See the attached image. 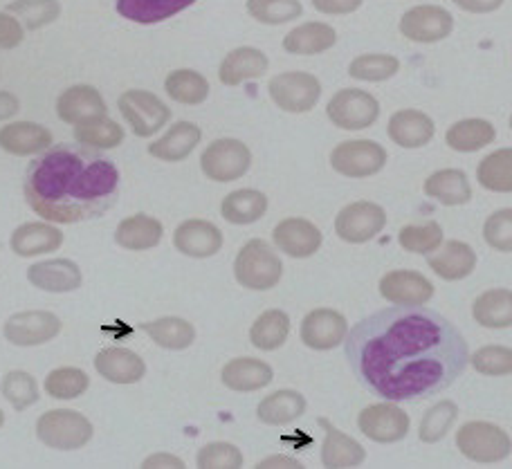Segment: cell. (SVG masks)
I'll list each match as a JSON object with an SVG mask.
<instances>
[{
    "instance_id": "6da1fadb",
    "label": "cell",
    "mask_w": 512,
    "mask_h": 469,
    "mask_svg": "<svg viewBox=\"0 0 512 469\" xmlns=\"http://www.w3.org/2000/svg\"><path fill=\"white\" fill-rule=\"evenodd\" d=\"M346 360L360 384L391 402L443 393L470 362L461 330L436 310L391 306L362 319L346 335Z\"/></svg>"
},
{
    "instance_id": "7a4b0ae2",
    "label": "cell",
    "mask_w": 512,
    "mask_h": 469,
    "mask_svg": "<svg viewBox=\"0 0 512 469\" xmlns=\"http://www.w3.org/2000/svg\"><path fill=\"white\" fill-rule=\"evenodd\" d=\"M120 171L86 146H54L25 176V200L48 223L72 225L113 205Z\"/></svg>"
},
{
    "instance_id": "3957f363",
    "label": "cell",
    "mask_w": 512,
    "mask_h": 469,
    "mask_svg": "<svg viewBox=\"0 0 512 469\" xmlns=\"http://www.w3.org/2000/svg\"><path fill=\"white\" fill-rule=\"evenodd\" d=\"M281 274L283 263L279 254L261 238H252V241L245 243L234 261V277L239 285L248 290H270L281 281Z\"/></svg>"
},
{
    "instance_id": "277c9868",
    "label": "cell",
    "mask_w": 512,
    "mask_h": 469,
    "mask_svg": "<svg viewBox=\"0 0 512 469\" xmlns=\"http://www.w3.org/2000/svg\"><path fill=\"white\" fill-rule=\"evenodd\" d=\"M36 436L43 445L59 452H75L86 447L93 438V425L84 413L72 409L45 411L36 422Z\"/></svg>"
},
{
    "instance_id": "5b68a950",
    "label": "cell",
    "mask_w": 512,
    "mask_h": 469,
    "mask_svg": "<svg viewBox=\"0 0 512 469\" xmlns=\"http://www.w3.org/2000/svg\"><path fill=\"white\" fill-rule=\"evenodd\" d=\"M456 447L474 463H501L510 456V436L492 422L474 420L456 431Z\"/></svg>"
},
{
    "instance_id": "8992f818",
    "label": "cell",
    "mask_w": 512,
    "mask_h": 469,
    "mask_svg": "<svg viewBox=\"0 0 512 469\" xmlns=\"http://www.w3.org/2000/svg\"><path fill=\"white\" fill-rule=\"evenodd\" d=\"M252 167V151L248 144L232 137L214 140L200 155V169L214 182L241 180Z\"/></svg>"
},
{
    "instance_id": "52a82bcc",
    "label": "cell",
    "mask_w": 512,
    "mask_h": 469,
    "mask_svg": "<svg viewBox=\"0 0 512 469\" xmlns=\"http://www.w3.org/2000/svg\"><path fill=\"white\" fill-rule=\"evenodd\" d=\"M122 117L137 137H151L162 131L171 119V110L164 101L149 90H126L117 101Z\"/></svg>"
},
{
    "instance_id": "ba28073f",
    "label": "cell",
    "mask_w": 512,
    "mask_h": 469,
    "mask_svg": "<svg viewBox=\"0 0 512 469\" xmlns=\"http://www.w3.org/2000/svg\"><path fill=\"white\" fill-rule=\"evenodd\" d=\"M326 115L337 128L344 131H364L378 122L380 104L367 90L344 88L328 101Z\"/></svg>"
},
{
    "instance_id": "9c48e42d",
    "label": "cell",
    "mask_w": 512,
    "mask_h": 469,
    "mask_svg": "<svg viewBox=\"0 0 512 469\" xmlns=\"http://www.w3.org/2000/svg\"><path fill=\"white\" fill-rule=\"evenodd\" d=\"M268 93L286 113H308L322 97V84L310 72H281L270 79Z\"/></svg>"
},
{
    "instance_id": "30bf717a",
    "label": "cell",
    "mask_w": 512,
    "mask_h": 469,
    "mask_svg": "<svg viewBox=\"0 0 512 469\" xmlns=\"http://www.w3.org/2000/svg\"><path fill=\"white\" fill-rule=\"evenodd\" d=\"M387 164V151L373 140H349L337 144L331 153V167L344 178H371Z\"/></svg>"
},
{
    "instance_id": "8fae6325",
    "label": "cell",
    "mask_w": 512,
    "mask_h": 469,
    "mask_svg": "<svg viewBox=\"0 0 512 469\" xmlns=\"http://www.w3.org/2000/svg\"><path fill=\"white\" fill-rule=\"evenodd\" d=\"M384 225H387V211L378 202L360 200L346 205L335 218V234L344 243H369L376 238Z\"/></svg>"
},
{
    "instance_id": "7c38bea8",
    "label": "cell",
    "mask_w": 512,
    "mask_h": 469,
    "mask_svg": "<svg viewBox=\"0 0 512 469\" xmlns=\"http://www.w3.org/2000/svg\"><path fill=\"white\" fill-rule=\"evenodd\" d=\"M3 333L14 346H41L61 333V319L48 310H25L5 321Z\"/></svg>"
},
{
    "instance_id": "4fadbf2b",
    "label": "cell",
    "mask_w": 512,
    "mask_h": 469,
    "mask_svg": "<svg viewBox=\"0 0 512 469\" xmlns=\"http://www.w3.org/2000/svg\"><path fill=\"white\" fill-rule=\"evenodd\" d=\"M358 427L373 443L391 445L409 434V416L398 404H371L358 416Z\"/></svg>"
},
{
    "instance_id": "5bb4252c",
    "label": "cell",
    "mask_w": 512,
    "mask_h": 469,
    "mask_svg": "<svg viewBox=\"0 0 512 469\" xmlns=\"http://www.w3.org/2000/svg\"><path fill=\"white\" fill-rule=\"evenodd\" d=\"M454 30V16L445 7L418 5L400 18V32L409 41L438 43Z\"/></svg>"
},
{
    "instance_id": "9a60e30c",
    "label": "cell",
    "mask_w": 512,
    "mask_h": 469,
    "mask_svg": "<svg viewBox=\"0 0 512 469\" xmlns=\"http://www.w3.org/2000/svg\"><path fill=\"white\" fill-rule=\"evenodd\" d=\"M346 335H349L346 317L331 308H317L301 321V342L313 351H331L342 346Z\"/></svg>"
},
{
    "instance_id": "2e32d148",
    "label": "cell",
    "mask_w": 512,
    "mask_h": 469,
    "mask_svg": "<svg viewBox=\"0 0 512 469\" xmlns=\"http://www.w3.org/2000/svg\"><path fill=\"white\" fill-rule=\"evenodd\" d=\"M173 245L189 259H209L221 252L223 232L203 218H189L173 232Z\"/></svg>"
},
{
    "instance_id": "e0dca14e",
    "label": "cell",
    "mask_w": 512,
    "mask_h": 469,
    "mask_svg": "<svg viewBox=\"0 0 512 469\" xmlns=\"http://www.w3.org/2000/svg\"><path fill=\"white\" fill-rule=\"evenodd\" d=\"M274 245L279 247L283 254L292 256V259H308L319 252L324 243V236L319 229L306 218H286L274 227L272 232Z\"/></svg>"
},
{
    "instance_id": "ac0fdd59",
    "label": "cell",
    "mask_w": 512,
    "mask_h": 469,
    "mask_svg": "<svg viewBox=\"0 0 512 469\" xmlns=\"http://www.w3.org/2000/svg\"><path fill=\"white\" fill-rule=\"evenodd\" d=\"M380 294L393 306H425L434 297V285L420 272L396 270L384 274Z\"/></svg>"
},
{
    "instance_id": "d6986e66",
    "label": "cell",
    "mask_w": 512,
    "mask_h": 469,
    "mask_svg": "<svg viewBox=\"0 0 512 469\" xmlns=\"http://www.w3.org/2000/svg\"><path fill=\"white\" fill-rule=\"evenodd\" d=\"M57 115L66 124H84L88 119L106 115V101L95 86H72L63 90L57 99Z\"/></svg>"
},
{
    "instance_id": "ffe728a7",
    "label": "cell",
    "mask_w": 512,
    "mask_h": 469,
    "mask_svg": "<svg viewBox=\"0 0 512 469\" xmlns=\"http://www.w3.org/2000/svg\"><path fill=\"white\" fill-rule=\"evenodd\" d=\"M389 137L400 149H423L436 133L434 119L414 108H405L393 113L389 119Z\"/></svg>"
},
{
    "instance_id": "44dd1931",
    "label": "cell",
    "mask_w": 512,
    "mask_h": 469,
    "mask_svg": "<svg viewBox=\"0 0 512 469\" xmlns=\"http://www.w3.org/2000/svg\"><path fill=\"white\" fill-rule=\"evenodd\" d=\"M27 279L43 292H75L81 288V270L75 261L70 259H52L34 263L27 268Z\"/></svg>"
},
{
    "instance_id": "7402d4cb",
    "label": "cell",
    "mask_w": 512,
    "mask_h": 469,
    "mask_svg": "<svg viewBox=\"0 0 512 469\" xmlns=\"http://www.w3.org/2000/svg\"><path fill=\"white\" fill-rule=\"evenodd\" d=\"M95 369L104 380L113 384H137L146 375V364L131 348L113 346L99 351L95 357Z\"/></svg>"
},
{
    "instance_id": "603a6c76",
    "label": "cell",
    "mask_w": 512,
    "mask_h": 469,
    "mask_svg": "<svg viewBox=\"0 0 512 469\" xmlns=\"http://www.w3.org/2000/svg\"><path fill=\"white\" fill-rule=\"evenodd\" d=\"M317 425L326 431V440L322 445V465L328 469H346L358 467L367 458L364 447L351 436L342 434L340 429L333 427L328 418H317Z\"/></svg>"
},
{
    "instance_id": "cb8c5ba5",
    "label": "cell",
    "mask_w": 512,
    "mask_h": 469,
    "mask_svg": "<svg viewBox=\"0 0 512 469\" xmlns=\"http://www.w3.org/2000/svg\"><path fill=\"white\" fill-rule=\"evenodd\" d=\"M52 146V133L50 128L34 122H12L0 128V149L21 155H36L48 151Z\"/></svg>"
},
{
    "instance_id": "d4e9b609",
    "label": "cell",
    "mask_w": 512,
    "mask_h": 469,
    "mask_svg": "<svg viewBox=\"0 0 512 469\" xmlns=\"http://www.w3.org/2000/svg\"><path fill=\"white\" fill-rule=\"evenodd\" d=\"M200 140H203V131L194 122H178L160 140L149 144V155L162 162H182L196 151Z\"/></svg>"
},
{
    "instance_id": "484cf974",
    "label": "cell",
    "mask_w": 512,
    "mask_h": 469,
    "mask_svg": "<svg viewBox=\"0 0 512 469\" xmlns=\"http://www.w3.org/2000/svg\"><path fill=\"white\" fill-rule=\"evenodd\" d=\"M9 245H12L14 254L30 259V256L57 252L63 245V232L54 227V223H25L14 229Z\"/></svg>"
},
{
    "instance_id": "4316f807",
    "label": "cell",
    "mask_w": 512,
    "mask_h": 469,
    "mask_svg": "<svg viewBox=\"0 0 512 469\" xmlns=\"http://www.w3.org/2000/svg\"><path fill=\"white\" fill-rule=\"evenodd\" d=\"M272 366L263 360H254V357H236V360L227 362L221 371V380L236 393H252L261 391L272 382Z\"/></svg>"
},
{
    "instance_id": "83f0119b",
    "label": "cell",
    "mask_w": 512,
    "mask_h": 469,
    "mask_svg": "<svg viewBox=\"0 0 512 469\" xmlns=\"http://www.w3.org/2000/svg\"><path fill=\"white\" fill-rule=\"evenodd\" d=\"M270 68V61L259 48H236L223 59L218 79L225 86H241L243 81L261 79Z\"/></svg>"
},
{
    "instance_id": "f1b7e54d",
    "label": "cell",
    "mask_w": 512,
    "mask_h": 469,
    "mask_svg": "<svg viewBox=\"0 0 512 469\" xmlns=\"http://www.w3.org/2000/svg\"><path fill=\"white\" fill-rule=\"evenodd\" d=\"M164 227L158 218L135 214L131 218H124L115 229V243L124 247L128 252H144L153 250L162 243Z\"/></svg>"
},
{
    "instance_id": "f546056e",
    "label": "cell",
    "mask_w": 512,
    "mask_h": 469,
    "mask_svg": "<svg viewBox=\"0 0 512 469\" xmlns=\"http://www.w3.org/2000/svg\"><path fill=\"white\" fill-rule=\"evenodd\" d=\"M429 268L445 281H461L470 277L477 268V254L463 241H450L441 247V252L429 256Z\"/></svg>"
},
{
    "instance_id": "4dcf8cb0",
    "label": "cell",
    "mask_w": 512,
    "mask_h": 469,
    "mask_svg": "<svg viewBox=\"0 0 512 469\" xmlns=\"http://www.w3.org/2000/svg\"><path fill=\"white\" fill-rule=\"evenodd\" d=\"M306 407V398L299 391L281 389L259 402V407H256V418H259L263 425L283 427L304 416Z\"/></svg>"
},
{
    "instance_id": "1f68e13d",
    "label": "cell",
    "mask_w": 512,
    "mask_h": 469,
    "mask_svg": "<svg viewBox=\"0 0 512 469\" xmlns=\"http://www.w3.org/2000/svg\"><path fill=\"white\" fill-rule=\"evenodd\" d=\"M337 43V32L326 23H304L295 27V30L286 34L283 39V50L288 54H297V57H313V54H322L331 50Z\"/></svg>"
},
{
    "instance_id": "d6a6232c",
    "label": "cell",
    "mask_w": 512,
    "mask_h": 469,
    "mask_svg": "<svg viewBox=\"0 0 512 469\" xmlns=\"http://www.w3.org/2000/svg\"><path fill=\"white\" fill-rule=\"evenodd\" d=\"M425 193L445 207H461L472 200L470 180L461 169H441L425 180Z\"/></svg>"
},
{
    "instance_id": "836d02e7",
    "label": "cell",
    "mask_w": 512,
    "mask_h": 469,
    "mask_svg": "<svg viewBox=\"0 0 512 469\" xmlns=\"http://www.w3.org/2000/svg\"><path fill=\"white\" fill-rule=\"evenodd\" d=\"M194 3L196 0H117V12L131 23L153 25L185 12Z\"/></svg>"
},
{
    "instance_id": "e575fe53",
    "label": "cell",
    "mask_w": 512,
    "mask_h": 469,
    "mask_svg": "<svg viewBox=\"0 0 512 469\" xmlns=\"http://www.w3.org/2000/svg\"><path fill=\"white\" fill-rule=\"evenodd\" d=\"M268 205L270 202L265 193L256 189H239L227 193L221 205V216L230 225H252L265 216Z\"/></svg>"
},
{
    "instance_id": "d590c367",
    "label": "cell",
    "mask_w": 512,
    "mask_h": 469,
    "mask_svg": "<svg viewBox=\"0 0 512 469\" xmlns=\"http://www.w3.org/2000/svg\"><path fill=\"white\" fill-rule=\"evenodd\" d=\"M497 131L486 119H461L445 135V142L452 151L459 153H477L495 142Z\"/></svg>"
},
{
    "instance_id": "8d00e7d4",
    "label": "cell",
    "mask_w": 512,
    "mask_h": 469,
    "mask_svg": "<svg viewBox=\"0 0 512 469\" xmlns=\"http://www.w3.org/2000/svg\"><path fill=\"white\" fill-rule=\"evenodd\" d=\"M142 330L149 335L160 348L167 351H185L196 339V328L187 319L180 317H162L155 321H146Z\"/></svg>"
},
{
    "instance_id": "74e56055",
    "label": "cell",
    "mask_w": 512,
    "mask_h": 469,
    "mask_svg": "<svg viewBox=\"0 0 512 469\" xmlns=\"http://www.w3.org/2000/svg\"><path fill=\"white\" fill-rule=\"evenodd\" d=\"M472 317L486 328H510L512 326V292L508 288H495L483 292L474 301Z\"/></svg>"
},
{
    "instance_id": "f35d334b",
    "label": "cell",
    "mask_w": 512,
    "mask_h": 469,
    "mask_svg": "<svg viewBox=\"0 0 512 469\" xmlns=\"http://www.w3.org/2000/svg\"><path fill=\"white\" fill-rule=\"evenodd\" d=\"M75 140L86 149L111 151L124 142V128L111 117H95L75 126Z\"/></svg>"
},
{
    "instance_id": "ab89813d",
    "label": "cell",
    "mask_w": 512,
    "mask_h": 469,
    "mask_svg": "<svg viewBox=\"0 0 512 469\" xmlns=\"http://www.w3.org/2000/svg\"><path fill=\"white\" fill-rule=\"evenodd\" d=\"M290 335V319L283 310H268L254 321L250 342L259 351H277Z\"/></svg>"
},
{
    "instance_id": "60d3db41",
    "label": "cell",
    "mask_w": 512,
    "mask_h": 469,
    "mask_svg": "<svg viewBox=\"0 0 512 469\" xmlns=\"http://www.w3.org/2000/svg\"><path fill=\"white\" fill-rule=\"evenodd\" d=\"M167 95L185 106H198L209 97V81L196 70H173L164 81Z\"/></svg>"
},
{
    "instance_id": "b9f144b4",
    "label": "cell",
    "mask_w": 512,
    "mask_h": 469,
    "mask_svg": "<svg viewBox=\"0 0 512 469\" xmlns=\"http://www.w3.org/2000/svg\"><path fill=\"white\" fill-rule=\"evenodd\" d=\"M477 180L483 189L495 193L512 191V149H499L479 162Z\"/></svg>"
},
{
    "instance_id": "7bdbcfd3",
    "label": "cell",
    "mask_w": 512,
    "mask_h": 469,
    "mask_svg": "<svg viewBox=\"0 0 512 469\" xmlns=\"http://www.w3.org/2000/svg\"><path fill=\"white\" fill-rule=\"evenodd\" d=\"M88 386L90 377L77 366H61V369H54L45 377V391H48L50 398L57 400L81 398L88 391Z\"/></svg>"
},
{
    "instance_id": "ee69618b",
    "label": "cell",
    "mask_w": 512,
    "mask_h": 469,
    "mask_svg": "<svg viewBox=\"0 0 512 469\" xmlns=\"http://www.w3.org/2000/svg\"><path fill=\"white\" fill-rule=\"evenodd\" d=\"M400 70V61L391 54H360L358 59L351 61L349 75L358 81H369V84H378V81H387L396 77Z\"/></svg>"
},
{
    "instance_id": "f6af8a7d",
    "label": "cell",
    "mask_w": 512,
    "mask_h": 469,
    "mask_svg": "<svg viewBox=\"0 0 512 469\" xmlns=\"http://www.w3.org/2000/svg\"><path fill=\"white\" fill-rule=\"evenodd\" d=\"M456 418H459V407L452 400H441L429 409L423 420H420L418 436L423 443H438L447 436V431L454 427Z\"/></svg>"
},
{
    "instance_id": "bcb514c9",
    "label": "cell",
    "mask_w": 512,
    "mask_h": 469,
    "mask_svg": "<svg viewBox=\"0 0 512 469\" xmlns=\"http://www.w3.org/2000/svg\"><path fill=\"white\" fill-rule=\"evenodd\" d=\"M7 12L21 18L27 30H41V27L57 21L61 5L59 0H16L7 7Z\"/></svg>"
},
{
    "instance_id": "7dc6e473",
    "label": "cell",
    "mask_w": 512,
    "mask_h": 469,
    "mask_svg": "<svg viewBox=\"0 0 512 469\" xmlns=\"http://www.w3.org/2000/svg\"><path fill=\"white\" fill-rule=\"evenodd\" d=\"M398 243L405 252L427 256L443 245V227L434 220L425 225H407L400 229Z\"/></svg>"
},
{
    "instance_id": "c3c4849f",
    "label": "cell",
    "mask_w": 512,
    "mask_h": 469,
    "mask_svg": "<svg viewBox=\"0 0 512 469\" xmlns=\"http://www.w3.org/2000/svg\"><path fill=\"white\" fill-rule=\"evenodd\" d=\"M0 393L16 411H25L39 402V384L25 371H9L0 382Z\"/></svg>"
},
{
    "instance_id": "681fc988",
    "label": "cell",
    "mask_w": 512,
    "mask_h": 469,
    "mask_svg": "<svg viewBox=\"0 0 512 469\" xmlns=\"http://www.w3.org/2000/svg\"><path fill=\"white\" fill-rule=\"evenodd\" d=\"M248 12L263 25H283L301 18L304 7L299 0H248Z\"/></svg>"
},
{
    "instance_id": "f907efd6",
    "label": "cell",
    "mask_w": 512,
    "mask_h": 469,
    "mask_svg": "<svg viewBox=\"0 0 512 469\" xmlns=\"http://www.w3.org/2000/svg\"><path fill=\"white\" fill-rule=\"evenodd\" d=\"M200 469H239L243 467L241 449L232 443H209L196 456Z\"/></svg>"
},
{
    "instance_id": "816d5d0a",
    "label": "cell",
    "mask_w": 512,
    "mask_h": 469,
    "mask_svg": "<svg viewBox=\"0 0 512 469\" xmlns=\"http://www.w3.org/2000/svg\"><path fill=\"white\" fill-rule=\"evenodd\" d=\"M474 369L481 375H510L512 371V351L508 346H483L470 357Z\"/></svg>"
},
{
    "instance_id": "f5cc1de1",
    "label": "cell",
    "mask_w": 512,
    "mask_h": 469,
    "mask_svg": "<svg viewBox=\"0 0 512 469\" xmlns=\"http://www.w3.org/2000/svg\"><path fill=\"white\" fill-rule=\"evenodd\" d=\"M483 238L492 250L510 254L512 252V209H499L483 225Z\"/></svg>"
},
{
    "instance_id": "db71d44e",
    "label": "cell",
    "mask_w": 512,
    "mask_h": 469,
    "mask_svg": "<svg viewBox=\"0 0 512 469\" xmlns=\"http://www.w3.org/2000/svg\"><path fill=\"white\" fill-rule=\"evenodd\" d=\"M25 39L23 25L12 14L0 12V50H14Z\"/></svg>"
},
{
    "instance_id": "11a10c76",
    "label": "cell",
    "mask_w": 512,
    "mask_h": 469,
    "mask_svg": "<svg viewBox=\"0 0 512 469\" xmlns=\"http://www.w3.org/2000/svg\"><path fill=\"white\" fill-rule=\"evenodd\" d=\"M313 7L317 12L328 14V16H342V14H353L362 7V0H313Z\"/></svg>"
},
{
    "instance_id": "9f6ffc18",
    "label": "cell",
    "mask_w": 512,
    "mask_h": 469,
    "mask_svg": "<svg viewBox=\"0 0 512 469\" xmlns=\"http://www.w3.org/2000/svg\"><path fill=\"white\" fill-rule=\"evenodd\" d=\"M456 7H461L463 12H470V14H488V12H495L501 5L506 3V0H452Z\"/></svg>"
},
{
    "instance_id": "6f0895ef",
    "label": "cell",
    "mask_w": 512,
    "mask_h": 469,
    "mask_svg": "<svg viewBox=\"0 0 512 469\" xmlns=\"http://www.w3.org/2000/svg\"><path fill=\"white\" fill-rule=\"evenodd\" d=\"M18 110H21V101H18L16 95L0 93V122H5V119L14 117Z\"/></svg>"
},
{
    "instance_id": "680465c9",
    "label": "cell",
    "mask_w": 512,
    "mask_h": 469,
    "mask_svg": "<svg viewBox=\"0 0 512 469\" xmlns=\"http://www.w3.org/2000/svg\"><path fill=\"white\" fill-rule=\"evenodd\" d=\"M270 467L301 469V463L297 461V458H290V456H270V458H265V461L259 463V469H270Z\"/></svg>"
},
{
    "instance_id": "91938a15",
    "label": "cell",
    "mask_w": 512,
    "mask_h": 469,
    "mask_svg": "<svg viewBox=\"0 0 512 469\" xmlns=\"http://www.w3.org/2000/svg\"><path fill=\"white\" fill-rule=\"evenodd\" d=\"M185 467V463L180 461V458L176 456H169V454H153L151 458H146V461L142 463V467Z\"/></svg>"
},
{
    "instance_id": "94428289",
    "label": "cell",
    "mask_w": 512,
    "mask_h": 469,
    "mask_svg": "<svg viewBox=\"0 0 512 469\" xmlns=\"http://www.w3.org/2000/svg\"><path fill=\"white\" fill-rule=\"evenodd\" d=\"M5 425V413H3V409H0V427Z\"/></svg>"
}]
</instances>
